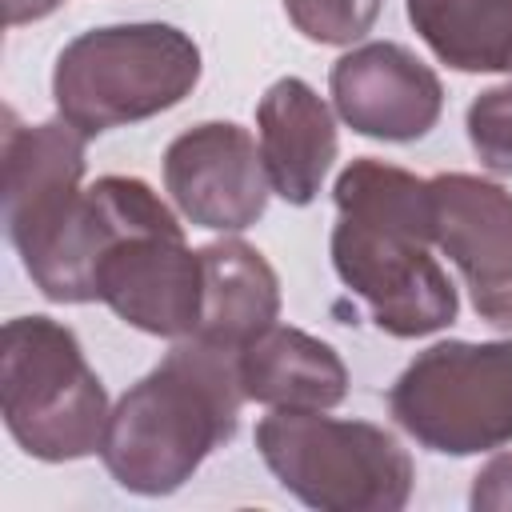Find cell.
<instances>
[{"instance_id":"6da1fadb","label":"cell","mask_w":512,"mask_h":512,"mask_svg":"<svg viewBox=\"0 0 512 512\" xmlns=\"http://www.w3.org/2000/svg\"><path fill=\"white\" fill-rule=\"evenodd\" d=\"M332 268L340 284L368 304L380 332L416 340L448 328L460 312L456 284L428 252L432 196L428 180L376 156H356L332 184Z\"/></svg>"},{"instance_id":"7a4b0ae2","label":"cell","mask_w":512,"mask_h":512,"mask_svg":"<svg viewBox=\"0 0 512 512\" xmlns=\"http://www.w3.org/2000/svg\"><path fill=\"white\" fill-rule=\"evenodd\" d=\"M240 352L200 336L172 340L168 356L140 376L108 412L100 460L136 496H172L240 428Z\"/></svg>"},{"instance_id":"3957f363","label":"cell","mask_w":512,"mask_h":512,"mask_svg":"<svg viewBox=\"0 0 512 512\" xmlns=\"http://www.w3.org/2000/svg\"><path fill=\"white\" fill-rule=\"evenodd\" d=\"M196 40L160 20L104 24L68 40L52 68L56 116L88 140L176 108L200 80Z\"/></svg>"},{"instance_id":"277c9868","label":"cell","mask_w":512,"mask_h":512,"mask_svg":"<svg viewBox=\"0 0 512 512\" xmlns=\"http://www.w3.org/2000/svg\"><path fill=\"white\" fill-rule=\"evenodd\" d=\"M108 392L76 332L52 316H16L0 332V416L8 436L44 464L96 456Z\"/></svg>"},{"instance_id":"5b68a950","label":"cell","mask_w":512,"mask_h":512,"mask_svg":"<svg viewBox=\"0 0 512 512\" xmlns=\"http://www.w3.org/2000/svg\"><path fill=\"white\" fill-rule=\"evenodd\" d=\"M256 452L284 492L320 512H400L412 500V456L372 420L272 408L256 424Z\"/></svg>"},{"instance_id":"8992f818","label":"cell","mask_w":512,"mask_h":512,"mask_svg":"<svg viewBox=\"0 0 512 512\" xmlns=\"http://www.w3.org/2000/svg\"><path fill=\"white\" fill-rule=\"evenodd\" d=\"M388 412L420 448L440 456L512 444V336L428 344L388 388Z\"/></svg>"},{"instance_id":"52a82bcc","label":"cell","mask_w":512,"mask_h":512,"mask_svg":"<svg viewBox=\"0 0 512 512\" xmlns=\"http://www.w3.org/2000/svg\"><path fill=\"white\" fill-rule=\"evenodd\" d=\"M96 300L148 336L184 340L196 332L204 304L200 248H188L184 224L128 232L96 268Z\"/></svg>"},{"instance_id":"ba28073f","label":"cell","mask_w":512,"mask_h":512,"mask_svg":"<svg viewBox=\"0 0 512 512\" xmlns=\"http://www.w3.org/2000/svg\"><path fill=\"white\" fill-rule=\"evenodd\" d=\"M164 188L176 212L208 232L252 228L272 196L260 140L232 120H204L164 148Z\"/></svg>"},{"instance_id":"9c48e42d","label":"cell","mask_w":512,"mask_h":512,"mask_svg":"<svg viewBox=\"0 0 512 512\" xmlns=\"http://www.w3.org/2000/svg\"><path fill=\"white\" fill-rule=\"evenodd\" d=\"M88 136L64 116L44 124H20L8 112L4 128V232L20 264L36 260L60 232L84 192Z\"/></svg>"},{"instance_id":"30bf717a","label":"cell","mask_w":512,"mask_h":512,"mask_svg":"<svg viewBox=\"0 0 512 512\" xmlns=\"http://www.w3.org/2000/svg\"><path fill=\"white\" fill-rule=\"evenodd\" d=\"M180 224V216L160 200V192L140 176H100L92 180L60 232L44 244L36 260L24 264L32 284L52 304H92L96 300V268L104 252L140 228Z\"/></svg>"},{"instance_id":"8fae6325","label":"cell","mask_w":512,"mask_h":512,"mask_svg":"<svg viewBox=\"0 0 512 512\" xmlns=\"http://www.w3.org/2000/svg\"><path fill=\"white\" fill-rule=\"evenodd\" d=\"M336 116L368 140L412 144L440 124L444 84L404 44L372 40L344 52L328 72Z\"/></svg>"},{"instance_id":"7c38bea8","label":"cell","mask_w":512,"mask_h":512,"mask_svg":"<svg viewBox=\"0 0 512 512\" xmlns=\"http://www.w3.org/2000/svg\"><path fill=\"white\" fill-rule=\"evenodd\" d=\"M256 136L272 192L296 208L312 204L340 152L336 112L324 96L300 76L276 80L256 104Z\"/></svg>"},{"instance_id":"4fadbf2b","label":"cell","mask_w":512,"mask_h":512,"mask_svg":"<svg viewBox=\"0 0 512 512\" xmlns=\"http://www.w3.org/2000/svg\"><path fill=\"white\" fill-rule=\"evenodd\" d=\"M432 244L460 268L468 292L512 280V192L472 172H440L428 180Z\"/></svg>"},{"instance_id":"5bb4252c","label":"cell","mask_w":512,"mask_h":512,"mask_svg":"<svg viewBox=\"0 0 512 512\" xmlns=\"http://www.w3.org/2000/svg\"><path fill=\"white\" fill-rule=\"evenodd\" d=\"M240 388L264 408H336L348 396L340 352L288 324H272L236 356Z\"/></svg>"},{"instance_id":"9a60e30c","label":"cell","mask_w":512,"mask_h":512,"mask_svg":"<svg viewBox=\"0 0 512 512\" xmlns=\"http://www.w3.org/2000/svg\"><path fill=\"white\" fill-rule=\"evenodd\" d=\"M204 304L192 336L228 352L248 348L280 320V276L248 240H212L200 248Z\"/></svg>"},{"instance_id":"2e32d148","label":"cell","mask_w":512,"mask_h":512,"mask_svg":"<svg viewBox=\"0 0 512 512\" xmlns=\"http://www.w3.org/2000/svg\"><path fill=\"white\" fill-rule=\"evenodd\" d=\"M416 36L456 72H512V0H404Z\"/></svg>"},{"instance_id":"e0dca14e","label":"cell","mask_w":512,"mask_h":512,"mask_svg":"<svg viewBox=\"0 0 512 512\" xmlns=\"http://www.w3.org/2000/svg\"><path fill=\"white\" fill-rule=\"evenodd\" d=\"M384 0H284V16L312 44H356L372 32Z\"/></svg>"},{"instance_id":"ac0fdd59","label":"cell","mask_w":512,"mask_h":512,"mask_svg":"<svg viewBox=\"0 0 512 512\" xmlns=\"http://www.w3.org/2000/svg\"><path fill=\"white\" fill-rule=\"evenodd\" d=\"M464 124L476 160L496 176H512V80L480 92Z\"/></svg>"},{"instance_id":"d6986e66","label":"cell","mask_w":512,"mask_h":512,"mask_svg":"<svg viewBox=\"0 0 512 512\" xmlns=\"http://www.w3.org/2000/svg\"><path fill=\"white\" fill-rule=\"evenodd\" d=\"M468 504L476 512H504V508H512V452H496L472 476Z\"/></svg>"},{"instance_id":"ffe728a7","label":"cell","mask_w":512,"mask_h":512,"mask_svg":"<svg viewBox=\"0 0 512 512\" xmlns=\"http://www.w3.org/2000/svg\"><path fill=\"white\" fill-rule=\"evenodd\" d=\"M472 308H476V316L488 320L492 328L512 332V280L500 284V288H488V292H472Z\"/></svg>"},{"instance_id":"44dd1931","label":"cell","mask_w":512,"mask_h":512,"mask_svg":"<svg viewBox=\"0 0 512 512\" xmlns=\"http://www.w3.org/2000/svg\"><path fill=\"white\" fill-rule=\"evenodd\" d=\"M60 4H64V0H4V8H8V28L44 20V16H52Z\"/></svg>"}]
</instances>
